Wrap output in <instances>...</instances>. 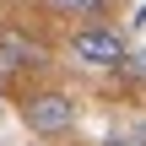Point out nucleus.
I'll return each mask as SVG.
<instances>
[{
	"label": "nucleus",
	"instance_id": "4",
	"mask_svg": "<svg viewBox=\"0 0 146 146\" xmlns=\"http://www.w3.org/2000/svg\"><path fill=\"white\" fill-rule=\"evenodd\" d=\"M54 16H103L108 11V0H43Z\"/></svg>",
	"mask_w": 146,
	"mask_h": 146
},
{
	"label": "nucleus",
	"instance_id": "3",
	"mask_svg": "<svg viewBox=\"0 0 146 146\" xmlns=\"http://www.w3.org/2000/svg\"><path fill=\"white\" fill-rule=\"evenodd\" d=\"M49 60V49L38 43V38H27L22 27H5L0 22V76H11V70H38Z\"/></svg>",
	"mask_w": 146,
	"mask_h": 146
},
{
	"label": "nucleus",
	"instance_id": "6",
	"mask_svg": "<svg viewBox=\"0 0 146 146\" xmlns=\"http://www.w3.org/2000/svg\"><path fill=\"white\" fill-rule=\"evenodd\" d=\"M103 146H135V141H130V135H108Z\"/></svg>",
	"mask_w": 146,
	"mask_h": 146
},
{
	"label": "nucleus",
	"instance_id": "2",
	"mask_svg": "<svg viewBox=\"0 0 146 146\" xmlns=\"http://www.w3.org/2000/svg\"><path fill=\"white\" fill-rule=\"evenodd\" d=\"M70 54H76L81 65H92V70H119L130 49H125V38H119L114 27L87 22V27H76V33H70Z\"/></svg>",
	"mask_w": 146,
	"mask_h": 146
},
{
	"label": "nucleus",
	"instance_id": "5",
	"mask_svg": "<svg viewBox=\"0 0 146 146\" xmlns=\"http://www.w3.org/2000/svg\"><path fill=\"white\" fill-rule=\"evenodd\" d=\"M130 81H146V49H135V54H125V65H119Z\"/></svg>",
	"mask_w": 146,
	"mask_h": 146
},
{
	"label": "nucleus",
	"instance_id": "1",
	"mask_svg": "<svg viewBox=\"0 0 146 146\" xmlns=\"http://www.w3.org/2000/svg\"><path fill=\"white\" fill-rule=\"evenodd\" d=\"M22 125H27L38 141L70 135V130H76V103H70V92H54V87L27 92V98H22Z\"/></svg>",
	"mask_w": 146,
	"mask_h": 146
}]
</instances>
